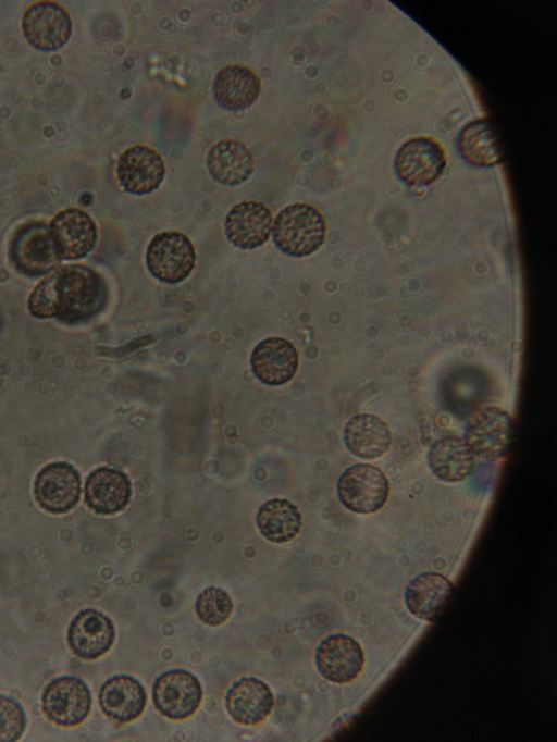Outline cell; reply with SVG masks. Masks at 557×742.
Listing matches in <instances>:
<instances>
[{
    "label": "cell",
    "mask_w": 557,
    "mask_h": 742,
    "mask_svg": "<svg viewBox=\"0 0 557 742\" xmlns=\"http://www.w3.org/2000/svg\"><path fill=\"white\" fill-rule=\"evenodd\" d=\"M115 630L109 617L96 609H84L71 621L67 642L79 658L94 660L104 655L112 646Z\"/></svg>",
    "instance_id": "obj_16"
},
{
    "label": "cell",
    "mask_w": 557,
    "mask_h": 742,
    "mask_svg": "<svg viewBox=\"0 0 557 742\" xmlns=\"http://www.w3.org/2000/svg\"><path fill=\"white\" fill-rule=\"evenodd\" d=\"M261 89L259 76L248 66L230 64L222 67L213 82V97L228 111H239L251 106Z\"/></svg>",
    "instance_id": "obj_22"
},
{
    "label": "cell",
    "mask_w": 557,
    "mask_h": 742,
    "mask_svg": "<svg viewBox=\"0 0 557 742\" xmlns=\"http://www.w3.org/2000/svg\"><path fill=\"white\" fill-rule=\"evenodd\" d=\"M9 253L16 270L32 277L49 273L60 261L50 228L44 222L22 225L11 239Z\"/></svg>",
    "instance_id": "obj_5"
},
{
    "label": "cell",
    "mask_w": 557,
    "mask_h": 742,
    "mask_svg": "<svg viewBox=\"0 0 557 742\" xmlns=\"http://www.w3.org/2000/svg\"><path fill=\"white\" fill-rule=\"evenodd\" d=\"M41 706L50 721L62 727H73L87 718L91 707V694L87 684L79 678L59 677L45 688Z\"/></svg>",
    "instance_id": "obj_7"
},
{
    "label": "cell",
    "mask_w": 557,
    "mask_h": 742,
    "mask_svg": "<svg viewBox=\"0 0 557 742\" xmlns=\"http://www.w3.org/2000/svg\"><path fill=\"white\" fill-rule=\"evenodd\" d=\"M446 166L442 145L431 137H416L406 141L397 152L395 170L408 185H429L436 181Z\"/></svg>",
    "instance_id": "obj_8"
},
{
    "label": "cell",
    "mask_w": 557,
    "mask_h": 742,
    "mask_svg": "<svg viewBox=\"0 0 557 742\" xmlns=\"http://www.w3.org/2000/svg\"><path fill=\"white\" fill-rule=\"evenodd\" d=\"M207 166L214 181L235 186L250 177L255 170V157L244 143L223 139L208 151Z\"/></svg>",
    "instance_id": "obj_21"
},
{
    "label": "cell",
    "mask_w": 557,
    "mask_h": 742,
    "mask_svg": "<svg viewBox=\"0 0 557 742\" xmlns=\"http://www.w3.org/2000/svg\"><path fill=\"white\" fill-rule=\"evenodd\" d=\"M26 728V716L14 700L0 695V742L18 740Z\"/></svg>",
    "instance_id": "obj_29"
},
{
    "label": "cell",
    "mask_w": 557,
    "mask_h": 742,
    "mask_svg": "<svg viewBox=\"0 0 557 742\" xmlns=\"http://www.w3.org/2000/svg\"><path fill=\"white\" fill-rule=\"evenodd\" d=\"M196 251L190 239L177 231L156 234L146 251L149 272L159 281L176 284L193 271Z\"/></svg>",
    "instance_id": "obj_4"
},
{
    "label": "cell",
    "mask_w": 557,
    "mask_h": 742,
    "mask_svg": "<svg viewBox=\"0 0 557 742\" xmlns=\"http://www.w3.org/2000/svg\"><path fill=\"white\" fill-rule=\"evenodd\" d=\"M131 495V482L122 471L101 467L86 480L85 502L97 514L113 515L123 510Z\"/></svg>",
    "instance_id": "obj_20"
},
{
    "label": "cell",
    "mask_w": 557,
    "mask_h": 742,
    "mask_svg": "<svg viewBox=\"0 0 557 742\" xmlns=\"http://www.w3.org/2000/svg\"><path fill=\"white\" fill-rule=\"evenodd\" d=\"M49 228L60 260L84 258L96 244L97 227L94 220L77 208L60 211Z\"/></svg>",
    "instance_id": "obj_14"
},
{
    "label": "cell",
    "mask_w": 557,
    "mask_h": 742,
    "mask_svg": "<svg viewBox=\"0 0 557 742\" xmlns=\"http://www.w3.org/2000/svg\"><path fill=\"white\" fill-rule=\"evenodd\" d=\"M152 698L156 708L166 718L183 720L198 709L202 688L198 679L182 669L170 670L154 682Z\"/></svg>",
    "instance_id": "obj_9"
},
{
    "label": "cell",
    "mask_w": 557,
    "mask_h": 742,
    "mask_svg": "<svg viewBox=\"0 0 557 742\" xmlns=\"http://www.w3.org/2000/svg\"><path fill=\"white\" fill-rule=\"evenodd\" d=\"M99 705L111 719L129 722L141 715L146 706V692L132 676H114L102 684Z\"/></svg>",
    "instance_id": "obj_23"
},
{
    "label": "cell",
    "mask_w": 557,
    "mask_h": 742,
    "mask_svg": "<svg viewBox=\"0 0 557 742\" xmlns=\"http://www.w3.org/2000/svg\"><path fill=\"white\" fill-rule=\"evenodd\" d=\"M196 614L206 624L218 627L223 624L233 611L230 595L219 588H207L197 597Z\"/></svg>",
    "instance_id": "obj_28"
},
{
    "label": "cell",
    "mask_w": 557,
    "mask_h": 742,
    "mask_svg": "<svg viewBox=\"0 0 557 742\" xmlns=\"http://www.w3.org/2000/svg\"><path fill=\"white\" fill-rule=\"evenodd\" d=\"M250 363L255 375L264 384L276 386L295 375L299 357L296 347L282 337H269L253 349Z\"/></svg>",
    "instance_id": "obj_17"
},
{
    "label": "cell",
    "mask_w": 557,
    "mask_h": 742,
    "mask_svg": "<svg viewBox=\"0 0 557 742\" xmlns=\"http://www.w3.org/2000/svg\"><path fill=\"white\" fill-rule=\"evenodd\" d=\"M38 505L51 514H64L77 504L81 495V478L67 462H52L44 467L34 483Z\"/></svg>",
    "instance_id": "obj_11"
},
{
    "label": "cell",
    "mask_w": 557,
    "mask_h": 742,
    "mask_svg": "<svg viewBox=\"0 0 557 742\" xmlns=\"http://www.w3.org/2000/svg\"><path fill=\"white\" fill-rule=\"evenodd\" d=\"M26 40L41 51H54L63 47L72 32V22L64 8L52 1L32 4L22 20Z\"/></svg>",
    "instance_id": "obj_10"
},
{
    "label": "cell",
    "mask_w": 557,
    "mask_h": 742,
    "mask_svg": "<svg viewBox=\"0 0 557 742\" xmlns=\"http://www.w3.org/2000/svg\"><path fill=\"white\" fill-rule=\"evenodd\" d=\"M512 434L510 415L499 407L484 406L470 416L465 441L475 456L494 461L508 454Z\"/></svg>",
    "instance_id": "obj_3"
},
{
    "label": "cell",
    "mask_w": 557,
    "mask_h": 742,
    "mask_svg": "<svg viewBox=\"0 0 557 742\" xmlns=\"http://www.w3.org/2000/svg\"><path fill=\"white\" fill-rule=\"evenodd\" d=\"M459 149L469 163L479 166H491L502 159L494 132L484 119L474 120L463 127Z\"/></svg>",
    "instance_id": "obj_27"
},
{
    "label": "cell",
    "mask_w": 557,
    "mask_h": 742,
    "mask_svg": "<svg viewBox=\"0 0 557 742\" xmlns=\"http://www.w3.org/2000/svg\"><path fill=\"white\" fill-rule=\"evenodd\" d=\"M431 471L446 482L469 478L476 467V456L465 440L450 436L436 442L428 455Z\"/></svg>",
    "instance_id": "obj_25"
},
{
    "label": "cell",
    "mask_w": 557,
    "mask_h": 742,
    "mask_svg": "<svg viewBox=\"0 0 557 742\" xmlns=\"http://www.w3.org/2000/svg\"><path fill=\"white\" fill-rule=\"evenodd\" d=\"M344 440L347 448L357 457L374 459L383 456L391 447L392 433L379 417L361 413L352 417L345 426Z\"/></svg>",
    "instance_id": "obj_24"
},
{
    "label": "cell",
    "mask_w": 557,
    "mask_h": 742,
    "mask_svg": "<svg viewBox=\"0 0 557 742\" xmlns=\"http://www.w3.org/2000/svg\"><path fill=\"white\" fill-rule=\"evenodd\" d=\"M315 664L326 680L345 684L356 680L362 672L364 654L355 639L335 634L320 643L315 652Z\"/></svg>",
    "instance_id": "obj_13"
},
{
    "label": "cell",
    "mask_w": 557,
    "mask_h": 742,
    "mask_svg": "<svg viewBox=\"0 0 557 742\" xmlns=\"http://www.w3.org/2000/svg\"><path fill=\"white\" fill-rule=\"evenodd\" d=\"M257 524L261 534L269 541L286 543L300 532L301 515L289 500L274 498L259 508Z\"/></svg>",
    "instance_id": "obj_26"
},
{
    "label": "cell",
    "mask_w": 557,
    "mask_h": 742,
    "mask_svg": "<svg viewBox=\"0 0 557 742\" xmlns=\"http://www.w3.org/2000/svg\"><path fill=\"white\" fill-rule=\"evenodd\" d=\"M338 497L349 510L369 515L380 510L386 503L389 484L377 467L359 463L348 468L339 478Z\"/></svg>",
    "instance_id": "obj_6"
},
{
    "label": "cell",
    "mask_w": 557,
    "mask_h": 742,
    "mask_svg": "<svg viewBox=\"0 0 557 742\" xmlns=\"http://www.w3.org/2000/svg\"><path fill=\"white\" fill-rule=\"evenodd\" d=\"M225 704L234 721L244 726H255L269 716L274 706V696L263 681L246 677L228 689Z\"/></svg>",
    "instance_id": "obj_18"
},
{
    "label": "cell",
    "mask_w": 557,
    "mask_h": 742,
    "mask_svg": "<svg viewBox=\"0 0 557 742\" xmlns=\"http://www.w3.org/2000/svg\"><path fill=\"white\" fill-rule=\"evenodd\" d=\"M454 594V585L443 574L421 573L405 590L408 610L426 622L436 621Z\"/></svg>",
    "instance_id": "obj_19"
},
{
    "label": "cell",
    "mask_w": 557,
    "mask_h": 742,
    "mask_svg": "<svg viewBox=\"0 0 557 742\" xmlns=\"http://www.w3.org/2000/svg\"><path fill=\"white\" fill-rule=\"evenodd\" d=\"M120 185L129 194L146 195L156 190L165 175L164 162L154 149L135 145L124 150L117 161Z\"/></svg>",
    "instance_id": "obj_12"
},
{
    "label": "cell",
    "mask_w": 557,
    "mask_h": 742,
    "mask_svg": "<svg viewBox=\"0 0 557 742\" xmlns=\"http://www.w3.org/2000/svg\"><path fill=\"white\" fill-rule=\"evenodd\" d=\"M271 230V210L259 201L238 202L225 218L226 238L242 249H253L263 245L269 239Z\"/></svg>",
    "instance_id": "obj_15"
},
{
    "label": "cell",
    "mask_w": 557,
    "mask_h": 742,
    "mask_svg": "<svg viewBox=\"0 0 557 742\" xmlns=\"http://www.w3.org/2000/svg\"><path fill=\"white\" fill-rule=\"evenodd\" d=\"M106 300L102 277L90 268L70 264L55 269L37 284L29 295L28 310L36 318L74 324L98 313Z\"/></svg>",
    "instance_id": "obj_1"
},
{
    "label": "cell",
    "mask_w": 557,
    "mask_h": 742,
    "mask_svg": "<svg viewBox=\"0 0 557 742\" xmlns=\"http://www.w3.org/2000/svg\"><path fill=\"white\" fill-rule=\"evenodd\" d=\"M272 234L275 246L283 253L305 257L317 251L324 243L326 223L317 208L296 202L277 213Z\"/></svg>",
    "instance_id": "obj_2"
}]
</instances>
